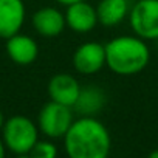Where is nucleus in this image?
I'll return each mask as SVG.
<instances>
[{
  "label": "nucleus",
  "instance_id": "f257e3e1",
  "mask_svg": "<svg viewBox=\"0 0 158 158\" xmlns=\"http://www.w3.org/2000/svg\"><path fill=\"white\" fill-rule=\"evenodd\" d=\"M64 146L70 158H106L112 149V136L101 121L87 115L73 119L64 135Z\"/></svg>",
  "mask_w": 158,
  "mask_h": 158
},
{
  "label": "nucleus",
  "instance_id": "f03ea898",
  "mask_svg": "<svg viewBox=\"0 0 158 158\" xmlns=\"http://www.w3.org/2000/svg\"><path fill=\"white\" fill-rule=\"evenodd\" d=\"M106 65L119 76L141 73L149 60L150 50L144 39L135 36H119L106 45Z\"/></svg>",
  "mask_w": 158,
  "mask_h": 158
},
{
  "label": "nucleus",
  "instance_id": "7ed1b4c3",
  "mask_svg": "<svg viewBox=\"0 0 158 158\" xmlns=\"http://www.w3.org/2000/svg\"><path fill=\"white\" fill-rule=\"evenodd\" d=\"M2 139L6 150L14 155H28L39 139L37 124L23 115H14L5 119L2 127Z\"/></svg>",
  "mask_w": 158,
  "mask_h": 158
},
{
  "label": "nucleus",
  "instance_id": "20e7f679",
  "mask_svg": "<svg viewBox=\"0 0 158 158\" xmlns=\"http://www.w3.org/2000/svg\"><path fill=\"white\" fill-rule=\"evenodd\" d=\"M73 123V110L70 106H64L56 101L47 102L37 118V127L39 132L44 133L50 139L64 138L68 127Z\"/></svg>",
  "mask_w": 158,
  "mask_h": 158
},
{
  "label": "nucleus",
  "instance_id": "39448f33",
  "mask_svg": "<svg viewBox=\"0 0 158 158\" xmlns=\"http://www.w3.org/2000/svg\"><path fill=\"white\" fill-rule=\"evenodd\" d=\"M132 31L144 40H158V0H138L129 10Z\"/></svg>",
  "mask_w": 158,
  "mask_h": 158
},
{
  "label": "nucleus",
  "instance_id": "423d86ee",
  "mask_svg": "<svg viewBox=\"0 0 158 158\" xmlns=\"http://www.w3.org/2000/svg\"><path fill=\"white\" fill-rule=\"evenodd\" d=\"M106 65V47L99 42H84L73 53V67L81 74H96Z\"/></svg>",
  "mask_w": 158,
  "mask_h": 158
},
{
  "label": "nucleus",
  "instance_id": "0eeeda50",
  "mask_svg": "<svg viewBox=\"0 0 158 158\" xmlns=\"http://www.w3.org/2000/svg\"><path fill=\"white\" fill-rule=\"evenodd\" d=\"M64 14L67 27L76 33H89L99 23L96 8L87 3L85 0H79L68 5Z\"/></svg>",
  "mask_w": 158,
  "mask_h": 158
},
{
  "label": "nucleus",
  "instance_id": "6e6552de",
  "mask_svg": "<svg viewBox=\"0 0 158 158\" xmlns=\"http://www.w3.org/2000/svg\"><path fill=\"white\" fill-rule=\"evenodd\" d=\"M25 14L23 0H0V39L20 33Z\"/></svg>",
  "mask_w": 158,
  "mask_h": 158
},
{
  "label": "nucleus",
  "instance_id": "1a4fd4ad",
  "mask_svg": "<svg viewBox=\"0 0 158 158\" xmlns=\"http://www.w3.org/2000/svg\"><path fill=\"white\" fill-rule=\"evenodd\" d=\"M48 95L51 101L74 107L79 95H81V85L73 74L57 73L48 82Z\"/></svg>",
  "mask_w": 158,
  "mask_h": 158
},
{
  "label": "nucleus",
  "instance_id": "9d476101",
  "mask_svg": "<svg viewBox=\"0 0 158 158\" xmlns=\"http://www.w3.org/2000/svg\"><path fill=\"white\" fill-rule=\"evenodd\" d=\"M33 28L42 37H57L65 30V14L54 6H44L33 14Z\"/></svg>",
  "mask_w": 158,
  "mask_h": 158
},
{
  "label": "nucleus",
  "instance_id": "9b49d317",
  "mask_svg": "<svg viewBox=\"0 0 158 158\" xmlns=\"http://www.w3.org/2000/svg\"><path fill=\"white\" fill-rule=\"evenodd\" d=\"M6 54L17 65H30L39 56L37 42L27 34H14L6 39Z\"/></svg>",
  "mask_w": 158,
  "mask_h": 158
},
{
  "label": "nucleus",
  "instance_id": "f8f14e48",
  "mask_svg": "<svg viewBox=\"0 0 158 158\" xmlns=\"http://www.w3.org/2000/svg\"><path fill=\"white\" fill-rule=\"evenodd\" d=\"M127 0H101L96 6L98 22L104 27H116L129 16Z\"/></svg>",
  "mask_w": 158,
  "mask_h": 158
},
{
  "label": "nucleus",
  "instance_id": "ddd939ff",
  "mask_svg": "<svg viewBox=\"0 0 158 158\" xmlns=\"http://www.w3.org/2000/svg\"><path fill=\"white\" fill-rule=\"evenodd\" d=\"M104 106V93L98 89L89 87V89H81V95H79L74 109L81 113L85 115H92L98 110H101V107Z\"/></svg>",
  "mask_w": 158,
  "mask_h": 158
},
{
  "label": "nucleus",
  "instance_id": "4468645a",
  "mask_svg": "<svg viewBox=\"0 0 158 158\" xmlns=\"http://www.w3.org/2000/svg\"><path fill=\"white\" fill-rule=\"evenodd\" d=\"M28 155H31L33 158H56L57 147L50 139H37V143L33 146Z\"/></svg>",
  "mask_w": 158,
  "mask_h": 158
},
{
  "label": "nucleus",
  "instance_id": "2eb2a0df",
  "mask_svg": "<svg viewBox=\"0 0 158 158\" xmlns=\"http://www.w3.org/2000/svg\"><path fill=\"white\" fill-rule=\"evenodd\" d=\"M5 153H6V147H5L3 139L0 138V158H3V156H5Z\"/></svg>",
  "mask_w": 158,
  "mask_h": 158
},
{
  "label": "nucleus",
  "instance_id": "dca6fc26",
  "mask_svg": "<svg viewBox=\"0 0 158 158\" xmlns=\"http://www.w3.org/2000/svg\"><path fill=\"white\" fill-rule=\"evenodd\" d=\"M57 3H60V5H65V6H68V5H71V3H74V2H79V0H56Z\"/></svg>",
  "mask_w": 158,
  "mask_h": 158
},
{
  "label": "nucleus",
  "instance_id": "f3484780",
  "mask_svg": "<svg viewBox=\"0 0 158 158\" xmlns=\"http://www.w3.org/2000/svg\"><path fill=\"white\" fill-rule=\"evenodd\" d=\"M3 124H5V118H3V113L0 112V130H2V127H3Z\"/></svg>",
  "mask_w": 158,
  "mask_h": 158
},
{
  "label": "nucleus",
  "instance_id": "a211bd4d",
  "mask_svg": "<svg viewBox=\"0 0 158 158\" xmlns=\"http://www.w3.org/2000/svg\"><path fill=\"white\" fill-rule=\"evenodd\" d=\"M149 156H150V158H158V150H152V152L149 153Z\"/></svg>",
  "mask_w": 158,
  "mask_h": 158
}]
</instances>
